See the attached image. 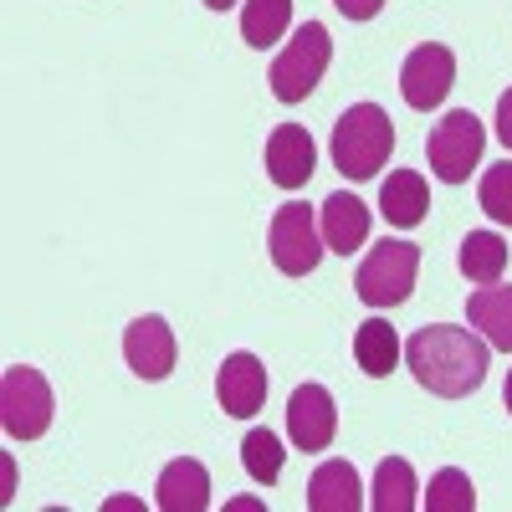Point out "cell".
Instances as JSON below:
<instances>
[{"label":"cell","instance_id":"10","mask_svg":"<svg viewBox=\"0 0 512 512\" xmlns=\"http://www.w3.org/2000/svg\"><path fill=\"white\" fill-rule=\"evenodd\" d=\"M318 169V149L303 123H277L267 139V180L277 190H303Z\"/></svg>","mask_w":512,"mask_h":512},{"label":"cell","instance_id":"19","mask_svg":"<svg viewBox=\"0 0 512 512\" xmlns=\"http://www.w3.org/2000/svg\"><path fill=\"white\" fill-rule=\"evenodd\" d=\"M461 277L466 282H477V287H487V282H502V272H507V241L497 236V231H472L461 241Z\"/></svg>","mask_w":512,"mask_h":512},{"label":"cell","instance_id":"16","mask_svg":"<svg viewBox=\"0 0 512 512\" xmlns=\"http://www.w3.org/2000/svg\"><path fill=\"white\" fill-rule=\"evenodd\" d=\"M364 487L349 461H323L308 482V512H359Z\"/></svg>","mask_w":512,"mask_h":512},{"label":"cell","instance_id":"13","mask_svg":"<svg viewBox=\"0 0 512 512\" xmlns=\"http://www.w3.org/2000/svg\"><path fill=\"white\" fill-rule=\"evenodd\" d=\"M154 502H159V512H205L210 507V472H205L195 456L169 461L164 472H159Z\"/></svg>","mask_w":512,"mask_h":512},{"label":"cell","instance_id":"14","mask_svg":"<svg viewBox=\"0 0 512 512\" xmlns=\"http://www.w3.org/2000/svg\"><path fill=\"white\" fill-rule=\"evenodd\" d=\"M369 241V205L349 190H333L323 200V246L338 251V256H349Z\"/></svg>","mask_w":512,"mask_h":512},{"label":"cell","instance_id":"21","mask_svg":"<svg viewBox=\"0 0 512 512\" xmlns=\"http://www.w3.org/2000/svg\"><path fill=\"white\" fill-rule=\"evenodd\" d=\"M287 21H292V0H246V6H241V36H246V47H256V52L277 47Z\"/></svg>","mask_w":512,"mask_h":512},{"label":"cell","instance_id":"17","mask_svg":"<svg viewBox=\"0 0 512 512\" xmlns=\"http://www.w3.org/2000/svg\"><path fill=\"white\" fill-rule=\"evenodd\" d=\"M466 318H472V328H482V338L492 349L512 354V287H502V282L477 287L466 297Z\"/></svg>","mask_w":512,"mask_h":512},{"label":"cell","instance_id":"6","mask_svg":"<svg viewBox=\"0 0 512 512\" xmlns=\"http://www.w3.org/2000/svg\"><path fill=\"white\" fill-rule=\"evenodd\" d=\"M0 425L11 441H36L52 425V384L31 364H11L0 374Z\"/></svg>","mask_w":512,"mask_h":512},{"label":"cell","instance_id":"25","mask_svg":"<svg viewBox=\"0 0 512 512\" xmlns=\"http://www.w3.org/2000/svg\"><path fill=\"white\" fill-rule=\"evenodd\" d=\"M333 6L344 11L349 21H369V16H379V6H384V0H333Z\"/></svg>","mask_w":512,"mask_h":512},{"label":"cell","instance_id":"23","mask_svg":"<svg viewBox=\"0 0 512 512\" xmlns=\"http://www.w3.org/2000/svg\"><path fill=\"white\" fill-rule=\"evenodd\" d=\"M425 512H477L472 477H466L461 466H441L431 477V492H425Z\"/></svg>","mask_w":512,"mask_h":512},{"label":"cell","instance_id":"28","mask_svg":"<svg viewBox=\"0 0 512 512\" xmlns=\"http://www.w3.org/2000/svg\"><path fill=\"white\" fill-rule=\"evenodd\" d=\"M502 400H507V410H512V374H507V384H502Z\"/></svg>","mask_w":512,"mask_h":512},{"label":"cell","instance_id":"22","mask_svg":"<svg viewBox=\"0 0 512 512\" xmlns=\"http://www.w3.org/2000/svg\"><path fill=\"white\" fill-rule=\"evenodd\" d=\"M282 461H287V451H282V441H277L272 431H246V441H241V466H246V477H251L256 487H272V482L282 477Z\"/></svg>","mask_w":512,"mask_h":512},{"label":"cell","instance_id":"5","mask_svg":"<svg viewBox=\"0 0 512 512\" xmlns=\"http://www.w3.org/2000/svg\"><path fill=\"white\" fill-rule=\"evenodd\" d=\"M482 144H487V128L472 108H451L436 128L431 139H425V159H431V175L446 180V185H461L472 180V169L482 159Z\"/></svg>","mask_w":512,"mask_h":512},{"label":"cell","instance_id":"4","mask_svg":"<svg viewBox=\"0 0 512 512\" xmlns=\"http://www.w3.org/2000/svg\"><path fill=\"white\" fill-rule=\"evenodd\" d=\"M328 62H333V36H328V26H323V21L297 26L292 41L282 47V57L272 62V93H277L282 103H303L318 82H323Z\"/></svg>","mask_w":512,"mask_h":512},{"label":"cell","instance_id":"26","mask_svg":"<svg viewBox=\"0 0 512 512\" xmlns=\"http://www.w3.org/2000/svg\"><path fill=\"white\" fill-rule=\"evenodd\" d=\"M497 139H502V144L512 149V88H507V93L497 98Z\"/></svg>","mask_w":512,"mask_h":512},{"label":"cell","instance_id":"15","mask_svg":"<svg viewBox=\"0 0 512 512\" xmlns=\"http://www.w3.org/2000/svg\"><path fill=\"white\" fill-rule=\"evenodd\" d=\"M379 210L395 231H410V226L425 221V210H431V190H425V180L415 169H395V175L379 185Z\"/></svg>","mask_w":512,"mask_h":512},{"label":"cell","instance_id":"7","mask_svg":"<svg viewBox=\"0 0 512 512\" xmlns=\"http://www.w3.org/2000/svg\"><path fill=\"white\" fill-rule=\"evenodd\" d=\"M267 246H272V262L282 277H308L318 267V256L328 251L323 236H318V221L303 200H287L277 205V216L267 226Z\"/></svg>","mask_w":512,"mask_h":512},{"label":"cell","instance_id":"11","mask_svg":"<svg viewBox=\"0 0 512 512\" xmlns=\"http://www.w3.org/2000/svg\"><path fill=\"white\" fill-rule=\"evenodd\" d=\"M267 390H272V379H267V364L256 359V354H231L216 374V400L226 415L236 420H251L256 410L267 405Z\"/></svg>","mask_w":512,"mask_h":512},{"label":"cell","instance_id":"20","mask_svg":"<svg viewBox=\"0 0 512 512\" xmlns=\"http://www.w3.org/2000/svg\"><path fill=\"white\" fill-rule=\"evenodd\" d=\"M420 487H415V472H410V461H400V456H384L379 461V472H374V512H415L420 507V497H415Z\"/></svg>","mask_w":512,"mask_h":512},{"label":"cell","instance_id":"8","mask_svg":"<svg viewBox=\"0 0 512 512\" xmlns=\"http://www.w3.org/2000/svg\"><path fill=\"white\" fill-rule=\"evenodd\" d=\"M451 82H456V57H451V47H441V41H425V47H415V52L405 57V67H400V93H405V103L420 108V113L441 108L446 93H451Z\"/></svg>","mask_w":512,"mask_h":512},{"label":"cell","instance_id":"18","mask_svg":"<svg viewBox=\"0 0 512 512\" xmlns=\"http://www.w3.org/2000/svg\"><path fill=\"white\" fill-rule=\"evenodd\" d=\"M354 359H359V369H364L369 379H384V374L400 364V338H395V328L384 323V318H364V323L354 328Z\"/></svg>","mask_w":512,"mask_h":512},{"label":"cell","instance_id":"2","mask_svg":"<svg viewBox=\"0 0 512 512\" xmlns=\"http://www.w3.org/2000/svg\"><path fill=\"white\" fill-rule=\"evenodd\" d=\"M333 164L344 169V180H374L379 164L395 149V123L379 103H354L333 123Z\"/></svg>","mask_w":512,"mask_h":512},{"label":"cell","instance_id":"12","mask_svg":"<svg viewBox=\"0 0 512 512\" xmlns=\"http://www.w3.org/2000/svg\"><path fill=\"white\" fill-rule=\"evenodd\" d=\"M123 359L128 369H134L139 379H164L169 369H175V328H169L164 318H134L123 333Z\"/></svg>","mask_w":512,"mask_h":512},{"label":"cell","instance_id":"3","mask_svg":"<svg viewBox=\"0 0 512 512\" xmlns=\"http://www.w3.org/2000/svg\"><path fill=\"white\" fill-rule=\"evenodd\" d=\"M415 272H420V246L415 241H395L384 236L354 272V292L369 308H400L415 292Z\"/></svg>","mask_w":512,"mask_h":512},{"label":"cell","instance_id":"24","mask_svg":"<svg viewBox=\"0 0 512 512\" xmlns=\"http://www.w3.org/2000/svg\"><path fill=\"white\" fill-rule=\"evenodd\" d=\"M477 200H482V210H487V216H492L497 226H512V159L487 169Z\"/></svg>","mask_w":512,"mask_h":512},{"label":"cell","instance_id":"27","mask_svg":"<svg viewBox=\"0 0 512 512\" xmlns=\"http://www.w3.org/2000/svg\"><path fill=\"white\" fill-rule=\"evenodd\" d=\"M205 6H210V11H231V6H236V0H205Z\"/></svg>","mask_w":512,"mask_h":512},{"label":"cell","instance_id":"9","mask_svg":"<svg viewBox=\"0 0 512 512\" xmlns=\"http://www.w3.org/2000/svg\"><path fill=\"white\" fill-rule=\"evenodd\" d=\"M338 431V410L323 384H297L287 400V436L297 451H328Z\"/></svg>","mask_w":512,"mask_h":512},{"label":"cell","instance_id":"1","mask_svg":"<svg viewBox=\"0 0 512 512\" xmlns=\"http://www.w3.org/2000/svg\"><path fill=\"white\" fill-rule=\"evenodd\" d=\"M405 364H410V374H415L431 395H441V400H461V395L482 390L487 364H492V344H487V338H477L472 328H456V323H425V328L410 333Z\"/></svg>","mask_w":512,"mask_h":512}]
</instances>
